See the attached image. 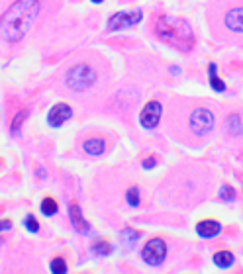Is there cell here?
Returning a JSON list of instances; mask_svg holds the SVG:
<instances>
[{"label":"cell","instance_id":"obj_1","mask_svg":"<svg viewBox=\"0 0 243 274\" xmlns=\"http://www.w3.org/2000/svg\"><path fill=\"white\" fill-rule=\"evenodd\" d=\"M214 124H216V118L212 110L200 104L187 106V102L183 104V110H173V114L167 120V128L171 130V134L179 141L189 143V145H196L198 141L210 136V132L214 130Z\"/></svg>","mask_w":243,"mask_h":274},{"label":"cell","instance_id":"obj_2","mask_svg":"<svg viewBox=\"0 0 243 274\" xmlns=\"http://www.w3.org/2000/svg\"><path fill=\"white\" fill-rule=\"evenodd\" d=\"M208 20L218 39H243V0L210 2Z\"/></svg>","mask_w":243,"mask_h":274},{"label":"cell","instance_id":"obj_3","mask_svg":"<svg viewBox=\"0 0 243 274\" xmlns=\"http://www.w3.org/2000/svg\"><path fill=\"white\" fill-rule=\"evenodd\" d=\"M41 10L39 0H16L0 18V37L14 43L27 35Z\"/></svg>","mask_w":243,"mask_h":274},{"label":"cell","instance_id":"obj_4","mask_svg":"<svg viewBox=\"0 0 243 274\" xmlns=\"http://www.w3.org/2000/svg\"><path fill=\"white\" fill-rule=\"evenodd\" d=\"M98 81H100L98 65L92 59L81 57V59H75L69 67H65L61 81H59V88L65 94L81 96V94H86L92 88H96Z\"/></svg>","mask_w":243,"mask_h":274},{"label":"cell","instance_id":"obj_5","mask_svg":"<svg viewBox=\"0 0 243 274\" xmlns=\"http://www.w3.org/2000/svg\"><path fill=\"white\" fill-rule=\"evenodd\" d=\"M155 33L161 41L171 47L189 53L194 47V33L187 20L175 16H157L155 18Z\"/></svg>","mask_w":243,"mask_h":274},{"label":"cell","instance_id":"obj_6","mask_svg":"<svg viewBox=\"0 0 243 274\" xmlns=\"http://www.w3.org/2000/svg\"><path fill=\"white\" fill-rule=\"evenodd\" d=\"M165 257H167V243L159 237L147 241V245L141 251V259L151 267H159L165 261Z\"/></svg>","mask_w":243,"mask_h":274},{"label":"cell","instance_id":"obj_7","mask_svg":"<svg viewBox=\"0 0 243 274\" xmlns=\"http://www.w3.org/2000/svg\"><path fill=\"white\" fill-rule=\"evenodd\" d=\"M141 10H132V12H118L108 20V31H118L135 26L141 20Z\"/></svg>","mask_w":243,"mask_h":274},{"label":"cell","instance_id":"obj_8","mask_svg":"<svg viewBox=\"0 0 243 274\" xmlns=\"http://www.w3.org/2000/svg\"><path fill=\"white\" fill-rule=\"evenodd\" d=\"M161 116H163V106H161V102L151 100V102H147L145 108L141 110L139 122H141V126H143L145 130H153V128H157Z\"/></svg>","mask_w":243,"mask_h":274},{"label":"cell","instance_id":"obj_9","mask_svg":"<svg viewBox=\"0 0 243 274\" xmlns=\"http://www.w3.org/2000/svg\"><path fill=\"white\" fill-rule=\"evenodd\" d=\"M71 116H73V108H71L69 104H65V102H59V104H55V106L49 110L47 122H49L51 128H61L67 120H71Z\"/></svg>","mask_w":243,"mask_h":274},{"label":"cell","instance_id":"obj_10","mask_svg":"<svg viewBox=\"0 0 243 274\" xmlns=\"http://www.w3.org/2000/svg\"><path fill=\"white\" fill-rule=\"evenodd\" d=\"M224 132L232 137L243 136V116L242 114H228L224 122Z\"/></svg>","mask_w":243,"mask_h":274},{"label":"cell","instance_id":"obj_11","mask_svg":"<svg viewBox=\"0 0 243 274\" xmlns=\"http://www.w3.org/2000/svg\"><path fill=\"white\" fill-rule=\"evenodd\" d=\"M71 221H73V225L79 233H82V235L90 233V223L82 218V212H81L79 204H71Z\"/></svg>","mask_w":243,"mask_h":274},{"label":"cell","instance_id":"obj_12","mask_svg":"<svg viewBox=\"0 0 243 274\" xmlns=\"http://www.w3.org/2000/svg\"><path fill=\"white\" fill-rule=\"evenodd\" d=\"M82 149L86 155H92V157H98L106 151V141L102 137H90L82 143Z\"/></svg>","mask_w":243,"mask_h":274},{"label":"cell","instance_id":"obj_13","mask_svg":"<svg viewBox=\"0 0 243 274\" xmlns=\"http://www.w3.org/2000/svg\"><path fill=\"white\" fill-rule=\"evenodd\" d=\"M220 223L218 221H214V219H206V221H200L198 223V227H196V231H198V235L200 237H204V239H210V237H216L218 233H220Z\"/></svg>","mask_w":243,"mask_h":274},{"label":"cell","instance_id":"obj_14","mask_svg":"<svg viewBox=\"0 0 243 274\" xmlns=\"http://www.w3.org/2000/svg\"><path fill=\"white\" fill-rule=\"evenodd\" d=\"M137 239H139V231H135V229H132V227H126V229L122 231V245H124L128 251L135 245Z\"/></svg>","mask_w":243,"mask_h":274},{"label":"cell","instance_id":"obj_15","mask_svg":"<svg viewBox=\"0 0 243 274\" xmlns=\"http://www.w3.org/2000/svg\"><path fill=\"white\" fill-rule=\"evenodd\" d=\"M234 261H236V259H234V255H232L230 251H220V253L214 255V265L220 267V269H228V267H232Z\"/></svg>","mask_w":243,"mask_h":274},{"label":"cell","instance_id":"obj_16","mask_svg":"<svg viewBox=\"0 0 243 274\" xmlns=\"http://www.w3.org/2000/svg\"><path fill=\"white\" fill-rule=\"evenodd\" d=\"M90 251H92V255H96V257H106V255L112 253V245H110L108 241H96V243L90 247Z\"/></svg>","mask_w":243,"mask_h":274},{"label":"cell","instance_id":"obj_17","mask_svg":"<svg viewBox=\"0 0 243 274\" xmlns=\"http://www.w3.org/2000/svg\"><path fill=\"white\" fill-rule=\"evenodd\" d=\"M208 69H210V84H212V88L218 90V92H224V90H226V84H224V81L218 79V69H216V65H210Z\"/></svg>","mask_w":243,"mask_h":274},{"label":"cell","instance_id":"obj_18","mask_svg":"<svg viewBox=\"0 0 243 274\" xmlns=\"http://www.w3.org/2000/svg\"><path fill=\"white\" fill-rule=\"evenodd\" d=\"M57 210H59V206H57V202H55L53 198H43V202H41V212H43L45 216H55Z\"/></svg>","mask_w":243,"mask_h":274},{"label":"cell","instance_id":"obj_19","mask_svg":"<svg viewBox=\"0 0 243 274\" xmlns=\"http://www.w3.org/2000/svg\"><path fill=\"white\" fill-rule=\"evenodd\" d=\"M27 118V112L26 110H22V112H18L16 116H14V122H12V126H10V130L16 134V132H20V128H22V124H24V120Z\"/></svg>","mask_w":243,"mask_h":274},{"label":"cell","instance_id":"obj_20","mask_svg":"<svg viewBox=\"0 0 243 274\" xmlns=\"http://www.w3.org/2000/svg\"><path fill=\"white\" fill-rule=\"evenodd\" d=\"M126 198H128V204L132 208H137L139 206V188H130L128 194H126Z\"/></svg>","mask_w":243,"mask_h":274},{"label":"cell","instance_id":"obj_21","mask_svg":"<svg viewBox=\"0 0 243 274\" xmlns=\"http://www.w3.org/2000/svg\"><path fill=\"white\" fill-rule=\"evenodd\" d=\"M51 273H57V274L67 273V263H65L61 257L53 259V261H51Z\"/></svg>","mask_w":243,"mask_h":274},{"label":"cell","instance_id":"obj_22","mask_svg":"<svg viewBox=\"0 0 243 274\" xmlns=\"http://www.w3.org/2000/svg\"><path fill=\"white\" fill-rule=\"evenodd\" d=\"M24 223H26V227H27L29 231H33V233H37V231H39V223H37V219H35L31 214H29V216H26Z\"/></svg>","mask_w":243,"mask_h":274},{"label":"cell","instance_id":"obj_23","mask_svg":"<svg viewBox=\"0 0 243 274\" xmlns=\"http://www.w3.org/2000/svg\"><path fill=\"white\" fill-rule=\"evenodd\" d=\"M234 198H236V192H234V188L226 184V186L220 190V200H226V202H228V200H234Z\"/></svg>","mask_w":243,"mask_h":274},{"label":"cell","instance_id":"obj_24","mask_svg":"<svg viewBox=\"0 0 243 274\" xmlns=\"http://www.w3.org/2000/svg\"><path fill=\"white\" fill-rule=\"evenodd\" d=\"M12 229V221L10 219H0V231H8Z\"/></svg>","mask_w":243,"mask_h":274},{"label":"cell","instance_id":"obj_25","mask_svg":"<svg viewBox=\"0 0 243 274\" xmlns=\"http://www.w3.org/2000/svg\"><path fill=\"white\" fill-rule=\"evenodd\" d=\"M143 166H145V168L155 166V159H145V161H143Z\"/></svg>","mask_w":243,"mask_h":274},{"label":"cell","instance_id":"obj_26","mask_svg":"<svg viewBox=\"0 0 243 274\" xmlns=\"http://www.w3.org/2000/svg\"><path fill=\"white\" fill-rule=\"evenodd\" d=\"M92 2H94V4H100V2H104V0H92Z\"/></svg>","mask_w":243,"mask_h":274}]
</instances>
